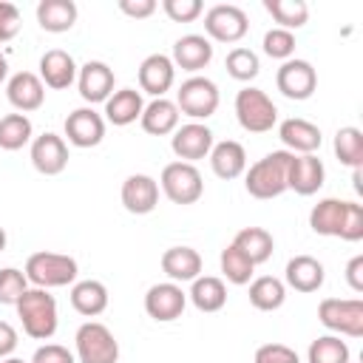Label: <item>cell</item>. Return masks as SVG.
I'll return each instance as SVG.
<instances>
[{"mask_svg":"<svg viewBox=\"0 0 363 363\" xmlns=\"http://www.w3.org/2000/svg\"><path fill=\"white\" fill-rule=\"evenodd\" d=\"M289 162L292 153L289 150H272L264 159H258L255 164H250V170H244V187L252 199H278L281 193H286V179H289Z\"/></svg>","mask_w":363,"mask_h":363,"instance_id":"obj_1","label":"cell"},{"mask_svg":"<svg viewBox=\"0 0 363 363\" xmlns=\"http://www.w3.org/2000/svg\"><path fill=\"white\" fill-rule=\"evenodd\" d=\"M17 309V318L23 323V332L34 340H51L54 332H57V323H60V315H57V301L54 295H48V289H40V286H28L20 301L14 303Z\"/></svg>","mask_w":363,"mask_h":363,"instance_id":"obj_2","label":"cell"},{"mask_svg":"<svg viewBox=\"0 0 363 363\" xmlns=\"http://www.w3.org/2000/svg\"><path fill=\"white\" fill-rule=\"evenodd\" d=\"M26 278L28 284L40 286V289H57V286H68L77 281V261L71 255H62V252H48V250H40V252H31L28 261H26Z\"/></svg>","mask_w":363,"mask_h":363,"instance_id":"obj_3","label":"cell"},{"mask_svg":"<svg viewBox=\"0 0 363 363\" xmlns=\"http://www.w3.org/2000/svg\"><path fill=\"white\" fill-rule=\"evenodd\" d=\"M235 119L247 133H267L278 122V108L261 88L247 85L235 94Z\"/></svg>","mask_w":363,"mask_h":363,"instance_id":"obj_4","label":"cell"},{"mask_svg":"<svg viewBox=\"0 0 363 363\" xmlns=\"http://www.w3.org/2000/svg\"><path fill=\"white\" fill-rule=\"evenodd\" d=\"M74 346H77L74 357L79 363H116L119 360V340L99 320H85L74 335Z\"/></svg>","mask_w":363,"mask_h":363,"instance_id":"obj_5","label":"cell"},{"mask_svg":"<svg viewBox=\"0 0 363 363\" xmlns=\"http://www.w3.org/2000/svg\"><path fill=\"white\" fill-rule=\"evenodd\" d=\"M218 102H221L218 85L213 79H207V77H199V74L190 77V79H184L179 85V91H176V108H179V113L190 116L193 122L210 119L218 111Z\"/></svg>","mask_w":363,"mask_h":363,"instance_id":"obj_6","label":"cell"},{"mask_svg":"<svg viewBox=\"0 0 363 363\" xmlns=\"http://www.w3.org/2000/svg\"><path fill=\"white\" fill-rule=\"evenodd\" d=\"M318 320L346 337H363V301L360 298H323L318 303Z\"/></svg>","mask_w":363,"mask_h":363,"instance_id":"obj_7","label":"cell"},{"mask_svg":"<svg viewBox=\"0 0 363 363\" xmlns=\"http://www.w3.org/2000/svg\"><path fill=\"white\" fill-rule=\"evenodd\" d=\"M159 187L162 193L173 201V204H196L204 193V182H201V173L196 164H187V162H170L162 167V176H159Z\"/></svg>","mask_w":363,"mask_h":363,"instance_id":"obj_8","label":"cell"},{"mask_svg":"<svg viewBox=\"0 0 363 363\" xmlns=\"http://www.w3.org/2000/svg\"><path fill=\"white\" fill-rule=\"evenodd\" d=\"M204 31H207V40H216V43H238L250 31L247 11L238 9V6H233V3H218V6L207 9V14H204Z\"/></svg>","mask_w":363,"mask_h":363,"instance_id":"obj_9","label":"cell"},{"mask_svg":"<svg viewBox=\"0 0 363 363\" xmlns=\"http://www.w3.org/2000/svg\"><path fill=\"white\" fill-rule=\"evenodd\" d=\"M275 85H278V91H281L286 99L303 102V99H309V96L315 94V88H318V71L312 68L309 60L292 57V60L281 62V68H278V74H275Z\"/></svg>","mask_w":363,"mask_h":363,"instance_id":"obj_10","label":"cell"},{"mask_svg":"<svg viewBox=\"0 0 363 363\" xmlns=\"http://www.w3.org/2000/svg\"><path fill=\"white\" fill-rule=\"evenodd\" d=\"M213 130L204 122H187L179 125L170 136V150L179 156V162L196 164L199 159H207L213 150Z\"/></svg>","mask_w":363,"mask_h":363,"instance_id":"obj_11","label":"cell"},{"mask_svg":"<svg viewBox=\"0 0 363 363\" xmlns=\"http://www.w3.org/2000/svg\"><path fill=\"white\" fill-rule=\"evenodd\" d=\"M184 306H187V292L182 289V284L162 281L145 292V312L156 323H170V320L182 318Z\"/></svg>","mask_w":363,"mask_h":363,"instance_id":"obj_12","label":"cell"},{"mask_svg":"<svg viewBox=\"0 0 363 363\" xmlns=\"http://www.w3.org/2000/svg\"><path fill=\"white\" fill-rule=\"evenodd\" d=\"M31 164L43 176H60L68 167V145L57 133H40L31 139Z\"/></svg>","mask_w":363,"mask_h":363,"instance_id":"obj_13","label":"cell"},{"mask_svg":"<svg viewBox=\"0 0 363 363\" xmlns=\"http://www.w3.org/2000/svg\"><path fill=\"white\" fill-rule=\"evenodd\" d=\"M77 88L88 105H105V99L113 94V68L102 60H88L77 71Z\"/></svg>","mask_w":363,"mask_h":363,"instance_id":"obj_14","label":"cell"},{"mask_svg":"<svg viewBox=\"0 0 363 363\" xmlns=\"http://www.w3.org/2000/svg\"><path fill=\"white\" fill-rule=\"evenodd\" d=\"M65 136L74 147H96L105 139V119L94 108H77L65 116Z\"/></svg>","mask_w":363,"mask_h":363,"instance_id":"obj_15","label":"cell"},{"mask_svg":"<svg viewBox=\"0 0 363 363\" xmlns=\"http://www.w3.org/2000/svg\"><path fill=\"white\" fill-rule=\"evenodd\" d=\"M122 207L133 216H147L159 204V182L147 173H133L122 182Z\"/></svg>","mask_w":363,"mask_h":363,"instance_id":"obj_16","label":"cell"},{"mask_svg":"<svg viewBox=\"0 0 363 363\" xmlns=\"http://www.w3.org/2000/svg\"><path fill=\"white\" fill-rule=\"evenodd\" d=\"M6 96L17 113H31L45 102V85L34 71H17L6 82Z\"/></svg>","mask_w":363,"mask_h":363,"instance_id":"obj_17","label":"cell"},{"mask_svg":"<svg viewBox=\"0 0 363 363\" xmlns=\"http://www.w3.org/2000/svg\"><path fill=\"white\" fill-rule=\"evenodd\" d=\"M176 82V65L167 54H150L139 65V88L153 99H162Z\"/></svg>","mask_w":363,"mask_h":363,"instance_id":"obj_18","label":"cell"},{"mask_svg":"<svg viewBox=\"0 0 363 363\" xmlns=\"http://www.w3.org/2000/svg\"><path fill=\"white\" fill-rule=\"evenodd\" d=\"M278 139L284 142V150L295 153V156H306V153H315L323 142L320 136V128L312 125L309 119H301V116H289L278 125Z\"/></svg>","mask_w":363,"mask_h":363,"instance_id":"obj_19","label":"cell"},{"mask_svg":"<svg viewBox=\"0 0 363 363\" xmlns=\"http://www.w3.org/2000/svg\"><path fill=\"white\" fill-rule=\"evenodd\" d=\"M323 182H326V167L315 153H306V156L292 153L289 179H286L289 190H295L298 196H315L323 187Z\"/></svg>","mask_w":363,"mask_h":363,"instance_id":"obj_20","label":"cell"},{"mask_svg":"<svg viewBox=\"0 0 363 363\" xmlns=\"http://www.w3.org/2000/svg\"><path fill=\"white\" fill-rule=\"evenodd\" d=\"M77 62H74V57L68 54V51H62V48H51V51H45L43 57H40V79H43V85L45 88H51V91H65V88H71L74 82H77Z\"/></svg>","mask_w":363,"mask_h":363,"instance_id":"obj_21","label":"cell"},{"mask_svg":"<svg viewBox=\"0 0 363 363\" xmlns=\"http://www.w3.org/2000/svg\"><path fill=\"white\" fill-rule=\"evenodd\" d=\"M173 65L182 71H190L193 77L210 65L213 60V43L204 34H184L173 43Z\"/></svg>","mask_w":363,"mask_h":363,"instance_id":"obj_22","label":"cell"},{"mask_svg":"<svg viewBox=\"0 0 363 363\" xmlns=\"http://www.w3.org/2000/svg\"><path fill=\"white\" fill-rule=\"evenodd\" d=\"M326 281V269L315 255H295L286 261L284 269V284L295 292H318Z\"/></svg>","mask_w":363,"mask_h":363,"instance_id":"obj_23","label":"cell"},{"mask_svg":"<svg viewBox=\"0 0 363 363\" xmlns=\"http://www.w3.org/2000/svg\"><path fill=\"white\" fill-rule=\"evenodd\" d=\"M207 159H210L213 173H216L218 179H224V182L238 179V176H244V170H247V150H244V145L235 142V139L216 142Z\"/></svg>","mask_w":363,"mask_h":363,"instance_id":"obj_24","label":"cell"},{"mask_svg":"<svg viewBox=\"0 0 363 363\" xmlns=\"http://www.w3.org/2000/svg\"><path fill=\"white\" fill-rule=\"evenodd\" d=\"M201 255L193 247H170L162 252V272L173 281V284H184V281H196L201 275Z\"/></svg>","mask_w":363,"mask_h":363,"instance_id":"obj_25","label":"cell"},{"mask_svg":"<svg viewBox=\"0 0 363 363\" xmlns=\"http://www.w3.org/2000/svg\"><path fill=\"white\" fill-rule=\"evenodd\" d=\"M179 119H182V113H179L176 102L162 96V99H153V102L145 105V111L139 116V125L150 136H170L179 128Z\"/></svg>","mask_w":363,"mask_h":363,"instance_id":"obj_26","label":"cell"},{"mask_svg":"<svg viewBox=\"0 0 363 363\" xmlns=\"http://www.w3.org/2000/svg\"><path fill=\"white\" fill-rule=\"evenodd\" d=\"M142 111H145V102L136 88H119L105 99V119L116 128L133 125L142 116Z\"/></svg>","mask_w":363,"mask_h":363,"instance_id":"obj_27","label":"cell"},{"mask_svg":"<svg viewBox=\"0 0 363 363\" xmlns=\"http://www.w3.org/2000/svg\"><path fill=\"white\" fill-rule=\"evenodd\" d=\"M77 3L74 0H40L37 3V23L48 34H62L71 31L77 23Z\"/></svg>","mask_w":363,"mask_h":363,"instance_id":"obj_28","label":"cell"},{"mask_svg":"<svg viewBox=\"0 0 363 363\" xmlns=\"http://www.w3.org/2000/svg\"><path fill=\"white\" fill-rule=\"evenodd\" d=\"M71 306L82 315V318H96L108 309V286L96 278H85V281H74L71 286Z\"/></svg>","mask_w":363,"mask_h":363,"instance_id":"obj_29","label":"cell"},{"mask_svg":"<svg viewBox=\"0 0 363 363\" xmlns=\"http://www.w3.org/2000/svg\"><path fill=\"white\" fill-rule=\"evenodd\" d=\"M187 298L199 312H218L227 303V284L216 275H199L196 281H190Z\"/></svg>","mask_w":363,"mask_h":363,"instance_id":"obj_30","label":"cell"},{"mask_svg":"<svg viewBox=\"0 0 363 363\" xmlns=\"http://www.w3.org/2000/svg\"><path fill=\"white\" fill-rule=\"evenodd\" d=\"M346 204L343 199H320L312 210H309V227L315 235H340V224L346 216Z\"/></svg>","mask_w":363,"mask_h":363,"instance_id":"obj_31","label":"cell"},{"mask_svg":"<svg viewBox=\"0 0 363 363\" xmlns=\"http://www.w3.org/2000/svg\"><path fill=\"white\" fill-rule=\"evenodd\" d=\"M233 247H238L255 267L258 264H264V261H269L272 258V250H275V238H272V233L269 230H264V227H244V230H238L235 233V238H233Z\"/></svg>","mask_w":363,"mask_h":363,"instance_id":"obj_32","label":"cell"},{"mask_svg":"<svg viewBox=\"0 0 363 363\" xmlns=\"http://www.w3.org/2000/svg\"><path fill=\"white\" fill-rule=\"evenodd\" d=\"M286 301V284L275 275H261L250 281V303L258 312H275Z\"/></svg>","mask_w":363,"mask_h":363,"instance_id":"obj_33","label":"cell"},{"mask_svg":"<svg viewBox=\"0 0 363 363\" xmlns=\"http://www.w3.org/2000/svg\"><path fill=\"white\" fill-rule=\"evenodd\" d=\"M332 147H335V156H337L340 164H346L352 170L354 167H363V130L360 128H354V125L340 128L335 133Z\"/></svg>","mask_w":363,"mask_h":363,"instance_id":"obj_34","label":"cell"},{"mask_svg":"<svg viewBox=\"0 0 363 363\" xmlns=\"http://www.w3.org/2000/svg\"><path fill=\"white\" fill-rule=\"evenodd\" d=\"M34 125L26 113H6L0 116V147L3 150H20L31 142Z\"/></svg>","mask_w":363,"mask_h":363,"instance_id":"obj_35","label":"cell"},{"mask_svg":"<svg viewBox=\"0 0 363 363\" xmlns=\"http://www.w3.org/2000/svg\"><path fill=\"white\" fill-rule=\"evenodd\" d=\"M264 9L269 11V17L278 23L275 28H301L309 20V6L303 0H264Z\"/></svg>","mask_w":363,"mask_h":363,"instance_id":"obj_36","label":"cell"},{"mask_svg":"<svg viewBox=\"0 0 363 363\" xmlns=\"http://www.w3.org/2000/svg\"><path fill=\"white\" fill-rule=\"evenodd\" d=\"M349 357H352V352H349L346 340H340V335H320L306 349L309 363H349Z\"/></svg>","mask_w":363,"mask_h":363,"instance_id":"obj_37","label":"cell"},{"mask_svg":"<svg viewBox=\"0 0 363 363\" xmlns=\"http://www.w3.org/2000/svg\"><path fill=\"white\" fill-rule=\"evenodd\" d=\"M218 264H221V275L230 281V284H235V286H244V284H250L252 281V272H255V264L238 250V247H233V244H227L224 250H221V258H218Z\"/></svg>","mask_w":363,"mask_h":363,"instance_id":"obj_38","label":"cell"},{"mask_svg":"<svg viewBox=\"0 0 363 363\" xmlns=\"http://www.w3.org/2000/svg\"><path fill=\"white\" fill-rule=\"evenodd\" d=\"M224 68H227V74H230L233 79H238V82H250V79L258 77L261 62H258V54H255V51L238 45V48H233V51L227 54Z\"/></svg>","mask_w":363,"mask_h":363,"instance_id":"obj_39","label":"cell"},{"mask_svg":"<svg viewBox=\"0 0 363 363\" xmlns=\"http://www.w3.org/2000/svg\"><path fill=\"white\" fill-rule=\"evenodd\" d=\"M26 289H28V278L23 269H17V267L0 269V303L3 306H14Z\"/></svg>","mask_w":363,"mask_h":363,"instance_id":"obj_40","label":"cell"},{"mask_svg":"<svg viewBox=\"0 0 363 363\" xmlns=\"http://www.w3.org/2000/svg\"><path fill=\"white\" fill-rule=\"evenodd\" d=\"M264 54L272 57V60H281V62L292 60V54H295V34L286 31V28H269L264 34Z\"/></svg>","mask_w":363,"mask_h":363,"instance_id":"obj_41","label":"cell"},{"mask_svg":"<svg viewBox=\"0 0 363 363\" xmlns=\"http://www.w3.org/2000/svg\"><path fill=\"white\" fill-rule=\"evenodd\" d=\"M162 9H164V14H167L173 23H193V20H199L201 11H204L201 0H164Z\"/></svg>","mask_w":363,"mask_h":363,"instance_id":"obj_42","label":"cell"},{"mask_svg":"<svg viewBox=\"0 0 363 363\" xmlns=\"http://www.w3.org/2000/svg\"><path fill=\"white\" fill-rule=\"evenodd\" d=\"M343 241H360L363 238V204L357 201H349L346 204V216H343V224H340V235Z\"/></svg>","mask_w":363,"mask_h":363,"instance_id":"obj_43","label":"cell"},{"mask_svg":"<svg viewBox=\"0 0 363 363\" xmlns=\"http://www.w3.org/2000/svg\"><path fill=\"white\" fill-rule=\"evenodd\" d=\"M255 363H301V357L286 343H264L255 349Z\"/></svg>","mask_w":363,"mask_h":363,"instance_id":"obj_44","label":"cell"},{"mask_svg":"<svg viewBox=\"0 0 363 363\" xmlns=\"http://www.w3.org/2000/svg\"><path fill=\"white\" fill-rule=\"evenodd\" d=\"M20 31V9L14 3L0 0V43L14 40Z\"/></svg>","mask_w":363,"mask_h":363,"instance_id":"obj_45","label":"cell"},{"mask_svg":"<svg viewBox=\"0 0 363 363\" xmlns=\"http://www.w3.org/2000/svg\"><path fill=\"white\" fill-rule=\"evenodd\" d=\"M28 363H77V357H74V352H68L60 343H43V346H37V352L31 354Z\"/></svg>","mask_w":363,"mask_h":363,"instance_id":"obj_46","label":"cell"},{"mask_svg":"<svg viewBox=\"0 0 363 363\" xmlns=\"http://www.w3.org/2000/svg\"><path fill=\"white\" fill-rule=\"evenodd\" d=\"M119 11L133 20H145L156 11V0H119Z\"/></svg>","mask_w":363,"mask_h":363,"instance_id":"obj_47","label":"cell"},{"mask_svg":"<svg viewBox=\"0 0 363 363\" xmlns=\"http://www.w3.org/2000/svg\"><path fill=\"white\" fill-rule=\"evenodd\" d=\"M14 349H17V329L9 320H0V360L11 357Z\"/></svg>","mask_w":363,"mask_h":363,"instance_id":"obj_48","label":"cell"},{"mask_svg":"<svg viewBox=\"0 0 363 363\" xmlns=\"http://www.w3.org/2000/svg\"><path fill=\"white\" fill-rule=\"evenodd\" d=\"M346 284L352 286V292H363V255L349 258V264H346Z\"/></svg>","mask_w":363,"mask_h":363,"instance_id":"obj_49","label":"cell"},{"mask_svg":"<svg viewBox=\"0 0 363 363\" xmlns=\"http://www.w3.org/2000/svg\"><path fill=\"white\" fill-rule=\"evenodd\" d=\"M6 77H9V60L6 54H0V82H6Z\"/></svg>","mask_w":363,"mask_h":363,"instance_id":"obj_50","label":"cell"},{"mask_svg":"<svg viewBox=\"0 0 363 363\" xmlns=\"http://www.w3.org/2000/svg\"><path fill=\"white\" fill-rule=\"evenodd\" d=\"M3 250H6V230L0 227V252H3Z\"/></svg>","mask_w":363,"mask_h":363,"instance_id":"obj_51","label":"cell"},{"mask_svg":"<svg viewBox=\"0 0 363 363\" xmlns=\"http://www.w3.org/2000/svg\"><path fill=\"white\" fill-rule=\"evenodd\" d=\"M0 363H26V360H20V357H6V360H0Z\"/></svg>","mask_w":363,"mask_h":363,"instance_id":"obj_52","label":"cell"}]
</instances>
